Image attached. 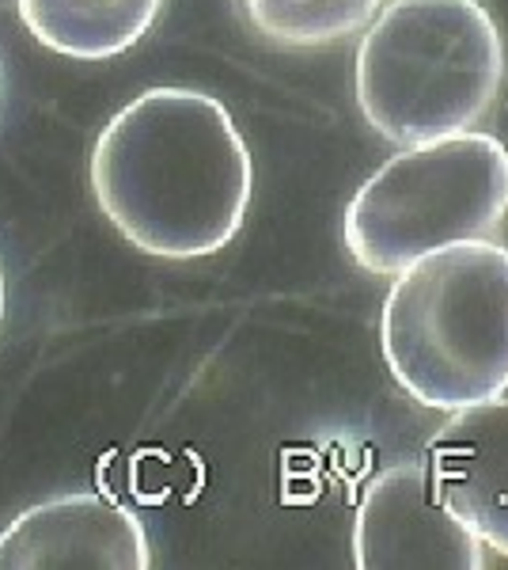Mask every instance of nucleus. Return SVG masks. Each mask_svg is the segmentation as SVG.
I'll list each match as a JSON object with an SVG mask.
<instances>
[{
    "label": "nucleus",
    "instance_id": "1",
    "mask_svg": "<svg viewBox=\"0 0 508 570\" xmlns=\"http://www.w3.org/2000/svg\"><path fill=\"white\" fill-rule=\"evenodd\" d=\"M251 153L220 99L149 88L91 153V190L110 225L160 259H201L236 240L251 206Z\"/></svg>",
    "mask_w": 508,
    "mask_h": 570
},
{
    "label": "nucleus",
    "instance_id": "2",
    "mask_svg": "<svg viewBox=\"0 0 508 570\" xmlns=\"http://www.w3.org/2000/svg\"><path fill=\"white\" fill-rule=\"evenodd\" d=\"M380 346L406 395L459 411L508 392V247L464 240L395 274Z\"/></svg>",
    "mask_w": 508,
    "mask_h": 570
},
{
    "label": "nucleus",
    "instance_id": "3",
    "mask_svg": "<svg viewBox=\"0 0 508 570\" xmlns=\"http://www.w3.org/2000/svg\"><path fill=\"white\" fill-rule=\"evenodd\" d=\"M505 80V42L478 0H391L357 50V104L391 145L464 134Z\"/></svg>",
    "mask_w": 508,
    "mask_h": 570
},
{
    "label": "nucleus",
    "instance_id": "4",
    "mask_svg": "<svg viewBox=\"0 0 508 570\" xmlns=\"http://www.w3.org/2000/svg\"><path fill=\"white\" fill-rule=\"evenodd\" d=\"M508 217V149L451 134L402 149L346 209V247L372 274H402L448 244L489 240Z\"/></svg>",
    "mask_w": 508,
    "mask_h": 570
},
{
    "label": "nucleus",
    "instance_id": "5",
    "mask_svg": "<svg viewBox=\"0 0 508 570\" xmlns=\"http://www.w3.org/2000/svg\"><path fill=\"white\" fill-rule=\"evenodd\" d=\"M360 570H482L486 544L437 499L429 464H395L365 483L353 521Z\"/></svg>",
    "mask_w": 508,
    "mask_h": 570
},
{
    "label": "nucleus",
    "instance_id": "6",
    "mask_svg": "<svg viewBox=\"0 0 508 570\" xmlns=\"http://www.w3.org/2000/svg\"><path fill=\"white\" fill-rule=\"evenodd\" d=\"M149 537L107 494H61L0 532V570H149Z\"/></svg>",
    "mask_w": 508,
    "mask_h": 570
},
{
    "label": "nucleus",
    "instance_id": "7",
    "mask_svg": "<svg viewBox=\"0 0 508 570\" xmlns=\"http://www.w3.org/2000/svg\"><path fill=\"white\" fill-rule=\"evenodd\" d=\"M437 499L464 525L508 556V400L470 403L451 411V419L425 445Z\"/></svg>",
    "mask_w": 508,
    "mask_h": 570
},
{
    "label": "nucleus",
    "instance_id": "8",
    "mask_svg": "<svg viewBox=\"0 0 508 570\" xmlns=\"http://www.w3.org/2000/svg\"><path fill=\"white\" fill-rule=\"evenodd\" d=\"M163 0H16L27 31L53 53L107 61L145 39Z\"/></svg>",
    "mask_w": 508,
    "mask_h": 570
},
{
    "label": "nucleus",
    "instance_id": "9",
    "mask_svg": "<svg viewBox=\"0 0 508 570\" xmlns=\"http://www.w3.org/2000/svg\"><path fill=\"white\" fill-rule=\"evenodd\" d=\"M262 35L285 46H327L365 31L384 0H243Z\"/></svg>",
    "mask_w": 508,
    "mask_h": 570
},
{
    "label": "nucleus",
    "instance_id": "10",
    "mask_svg": "<svg viewBox=\"0 0 508 570\" xmlns=\"http://www.w3.org/2000/svg\"><path fill=\"white\" fill-rule=\"evenodd\" d=\"M0 316H4V278H0Z\"/></svg>",
    "mask_w": 508,
    "mask_h": 570
}]
</instances>
